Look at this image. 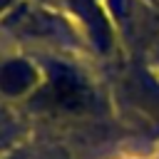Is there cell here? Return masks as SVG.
Listing matches in <instances>:
<instances>
[{
	"mask_svg": "<svg viewBox=\"0 0 159 159\" xmlns=\"http://www.w3.org/2000/svg\"><path fill=\"white\" fill-rule=\"evenodd\" d=\"M0 159H25V157H22V154H20L17 149H12V152H7V154H2Z\"/></svg>",
	"mask_w": 159,
	"mask_h": 159,
	"instance_id": "277c9868",
	"label": "cell"
},
{
	"mask_svg": "<svg viewBox=\"0 0 159 159\" xmlns=\"http://www.w3.org/2000/svg\"><path fill=\"white\" fill-rule=\"evenodd\" d=\"M154 60L159 62V42H157V47H154Z\"/></svg>",
	"mask_w": 159,
	"mask_h": 159,
	"instance_id": "52a82bcc",
	"label": "cell"
},
{
	"mask_svg": "<svg viewBox=\"0 0 159 159\" xmlns=\"http://www.w3.org/2000/svg\"><path fill=\"white\" fill-rule=\"evenodd\" d=\"M7 152H12V149H10L5 142H0V157H2V154H7Z\"/></svg>",
	"mask_w": 159,
	"mask_h": 159,
	"instance_id": "5b68a950",
	"label": "cell"
},
{
	"mask_svg": "<svg viewBox=\"0 0 159 159\" xmlns=\"http://www.w3.org/2000/svg\"><path fill=\"white\" fill-rule=\"evenodd\" d=\"M30 107L50 114H84L94 104L92 84L67 65H52L47 82L27 97Z\"/></svg>",
	"mask_w": 159,
	"mask_h": 159,
	"instance_id": "6da1fadb",
	"label": "cell"
},
{
	"mask_svg": "<svg viewBox=\"0 0 159 159\" xmlns=\"http://www.w3.org/2000/svg\"><path fill=\"white\" fill-rule=\"evenodd\" d=\"M10 2H12V0H0V10H5V7L10 5Z\"/></svg>",
	"mask_w": 159,
	"mask_h": 159,
	"instance_id": "8992f818",
	"label": "cell"
},
{
	"mask_svg": "<svg viewBox=\"0 0 159 159\" xmlns=\"http://www.w3.org/2000/svg\"><path fill=\"white\" fill-rule=\"evenodd\" d=\"M40 87V72L27 60H7L0 65V92L7 97H30Z\"/></svg>",
	"mask_w": 159,
	"mask_h": 159,
	"instance_id": "7a4b0ae2",
	"label": "cell"
},
{
	"mask_svg": "<svg viewBox=\"0 0 159 159\" xmlns=\"http://www.w3.org/2000/svg\"><path fill=\"white\" fill-rule=\"evenodd\" d=\"M70 5H72V7L77 10V15L84 20L87 32L92 35L94 45L104 52V50L109 47V25H107L102 10L97 7V2H94V0H70Z\"/></svg>",
	"mask_w": 159,
	"mask_h": 159,
	"instance_id": "3957f363",
	"label": "cell"
}]
</instances>
